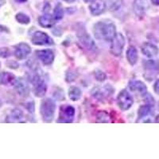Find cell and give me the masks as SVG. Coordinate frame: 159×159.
Segmentation results:
<instances>
[{"instance_id": "26", "label": "cell", "mask_w": 159, "mask_h": 159, "mask_svg": "<svg viewBox=\"0 0 159 159\" xmlns=\"http://www.w3.org/2000/svg\"><path fill=\"white\" fill-rule=\"evenodd\" d=\"M64 14H65V11H64L62 6L61 4H57L53 10V18H54V19L57 21L62 19L64 17Z\"/></svg>"}, {"instance_id": "19", "label": "cell", "mask_w": 159, "mask_h": 159, "mask_svg": "<svg viewBox=\"0 0 159 159\" xmlns=\"http://www.w3.org/2000/svg\"><path fill=\"white\" fill-rule=\"evenodd\" d=\"M55 19L53 16L50 15L49 14H45L44 15L38 18V23L41 26L44 28H51L54 25Z\"/></svg>"}, {"instance_id": "1", "label": "cell", "mask_w": 159, "mask_h": 159, "mask_svg": "<svg viewBox=\"0 0 159 159\" xmlns=\"http://www.w3.org/2000/svg\"><path fill=\"white\" fill-rule=\"evenodd\" d=\"M95 38L98 40L111 42L116 35V26L110 20H103L96 22L93 27Z\"/></svg>"}, {"instance_id": "16", "label": "cell", "mask_w": 159, "mask_h": 159, "mask_svg": "<svg viewBox=\"0 0 159 159\" xmlns=\"http://www.w3.org/2000/svg\"><path fill=\"white\" fill-rule=\"evenodd\" d=\"M129 89L130 91L139 92L141 96H145L147 94V88L143 82L140 80H131L129 83Z\"/></svg>"}, {"instance_id": "27", "label": "cell", "mask_w": 159, "mask_h": 159, "mask_svg": "<svg viewBox=\"0 0 159 159\" xmlns=\"http://www.w3.org/2000/svg\"><path fill=\"white\" fill-rule=\"evenodd\" d=\"M15 18L18 21L19 23L24 24V25H27L30 22V18L29 16L24 14V13H18L17 14L16 16H15Z\"/></svg>"}, {"instance_id": "25", "label": "cell", "mask_w": 159, "mask_h": 159, "mask_svg": "<svg viewBox=\"0 0 159 159\" xmlns=\"http://www.w3.org/2000/svg\"><path fill=\"white\" fill-rule=\"evenodd\" d=\"M96 122L102 123H110V116L107 112L104 111H99L96 116Z\"/></svg>"}, {"instance_id": "9", "label": "cell", "mask_w": 159, "mask_h": 159, "mask_svg": "<svg viewBox=\"0 0 159 159\" xmlns=\"http://www.w3.org/2000/svg\"><path fill=\"white\" fill-rule=\"evenodd\" d=\"M36 55L38 59L45 65H51L54 60V52L52 49H42V50H37Z\"/></svg>"}, {"instance_id": "22", "label": "cell", "mask_w": 159, "mask_h": 159, "mask_svg": "<svg viewBox=\"0 0 159 159\" xmlns=\"http://www.w3.org/2000/svg\"><path fill=\"white\" fill-rule=\"evenodd\" d=\"M123 0H105V6L110 11H116L121 7Z\"/></svg>"}, {"instance_id": "11", "label": "cell", "mask_w": 159, "mask_h": 159, "mask_svg": "<svg viewBox=\"0 0 159 159\" xmlns=\"http://www.w3.org/2000/svg\"><path fill=\"white\" fill-rule=\"evenodd\" d=\"M31 48L27 43L21 42L18 44L15 48V56L17 59L23 60L30 54Z\"/></svg>"}, {"instance_id": "6", "label": "cell", "mask_w": 159, "mask_h": 159, "mask_svg": "<svg viewBox=\"0 0 159 159\" xmlns=\"http://www.w3.org/2000/svg\"><path fill=\"white\" fill-rule=\"evenodd\" d=\"M126 40L124 36L122 34H116L111 41V52L116 57H119L123 53V48L125 46Z\"/></svg>"}, {"instance_id": "4", "label": "cell", "mask_w": 159, "mask_h": 159, "mask_svg": "<svg viewBox=\"0 0 159 159\" xmlns=\"http://www.w3.org/2000/svg\"><path fill=\"white\" fill-rule=\"evenodd\" d=\"M116 101H117L118 106L122 111L129 110L134 103L133 97L127 90H123L119 92Z\"/></svg>"}, {"instance_id": "13", "label": "cell", "mask_w": 159, "mask_h": 159, "mask_svg": "<svg viewBox=\"0 0 159 159\" xmlns=\"http://www.w3.org/2000/svg\"><path fill=\"white\" fill-rule=\"evenodd\" d=\"M17 92L21 96H27L30 94V87L27 81L23 78L16 80L15 84Z\"/></svg>"}, {"instance_id": "15", "label": "cell", "mask_w": 159, "mask_h": 159, "mask_svg": "<svg viewBox=\"0 0 159 159\" xmlns=\"http://www.w3.org/2000/svg\"><path fill=\"white\" fill-rule=\"evenodd\" d=\"M79 40L84 47L90 51H95L96 49V43L93 39L90 37V35L87 33H83L79 35Z\"/></svg>"}, {"instance_id": "10", "label": "cell", "mask_w": 159, "mask_h": 159, "mask_svg": "<svg viewBox=\"0 0 159 159\" xmlns=\"http://www.w3.org/2000/svg\"><path fill=\"white\" fill-rule=\"evenodd\" d=\"M150 7V0H134L133 4L134 12L138 17H143Z\"/></svg>"}, {"instance_id": "33", "label": "cell", "mask_w": 159, "mask_h": 159, "mask_svg": "<svg viewBox=\"0 0 159 159\" xmlns=\"http://www.w3.org/2000/svg\"><path fill=\"white\" fill-rule=\"evenodd\" d=\"M64 2H67V3H72V2H75V0H63Z\"/></svg>"}, {"instance_id": "20", "label": "cell", "mask_w": 159, "mask_h": 159, "mask_svg": "<svg viewBox=\"0 0 159 159\" xmlns=\"http://www.w3.org/2000/svg\"><path fill=\"white\" fill-rule=\"evenodd\" d=\"M127 59L129 64L131 65H134L138 61L139 59V53L138 50L134 46H130L127 51Z\"/></svg>"}, {"instance_id": "23", "label": "cell", "mask_w": 159, "mask_h": 159, "mask_svg": "<svg viewBox=\"0 0 159 159\" xmlns=\"http://www.w3.org/2000/svg\"><path fill=\"white\" fill-rule=\"evenodd\" d=\"M69 96L72 101H78L82 96V92L79 88L76 86H72L69 89Z\"/></svg>"}, {"instance_id": "30", "label": "cell", "mask_w": 159, "mask_h": 159, "mask_svg": "<svg viewBox=\"0 0 159 159\" xmlns=\"http://www.w3.org/2000/svg\"><path fill=\"white\" fill-rule=\"evenodd\" d=\"M26 105H27V106H26V109H27L30 113H33V112L34 111V102H29V103H27Z\"/></svg>"}, {"instance_id": "7", "label": "cell", "mask_w": 159, "mask_h": 159, "mask_svg": "<svg viewBox=\"0 0 159 159\" xmlns=\"http://www.w3.org/2000/svg\"><path fill=\"white\" fill-rule=\"evenodd\" d=\"M31 42L35 45H53V40L43 31H36L33 34Z\"/></svg>"}, {"instance_id": "36", "label": "cell", "mask_w": 159, "mask_h": 159, "mask_svg": "<svg viewBox=\"0 0 159 159\" xmlns=\"http://www.w3.org/2000/svg\"><path fill=\"white\" fill-rule=\"evenodd\" d=\"M155 123H159V115H157V117H156V119H155Z\"/></svg>"}, {"instance_id": "2", "label": "cell", "mask_w": 159, "mask_h": 159, "mask_svg": "<svg viewBox=\"0 0 159 159\" xmlns=\"http://www.w3.org/2000/svg\"><path fill=\"white\" fill-rule=\"evenodd\" d=\"M56 111V103L50 98L42 99L40 106V113L44 123H51Z\"/></svg>"}, {"instance_id": "18", "label": "cell", "mask_w": 159, "mask_h": 159, "mask_svg": "<svg viewBox=\"0 0 159 159\" xmlns=\"http://www.w3.org/2000/svg\"><path fill=\"white\" fill-rule=\"evenodd\" d=\"M16 81V77L13 73L8 72H2L0 73V84L14 85Z\"/></svg>"}, {"instance_id": "35", "label": "cell", "mask_w": 159, "mask_h": 159, "mask_svg": "<svg viewBox=\"0 0 159 159\" xmlns=\"http://www.w3.org/2000/svg\"><path fill=\"white\" fill-rule=\"evenodd\" d=\"M5 2H6L5 0H0V7H1L5 3Z\"/></svg>"}, {"instance_id": "3", "label": "cell", "mask_w": 159, "mask_h": 159, "mask_svg": "<svg viewBox=\"0 0 159 159\" xmlns=\"http://www.w3.org/2000/svg\"><path fill=\"white\" fill-rule=\"evenodd\" d=\"M31 83L33 84V92L35 96L38 97L45 96L47 91V85L42 76L39 74H35L31 79Z\"/></svg>"}, {"instance_id": "34", "label": "cell", "mask_w": 159, "mask_h": 159, "mask_svg": "<svg viewBox=\"0 0 159 159\" xmlns=\"http://www.w3.org/2000/svg\"><path fill=\"white\" fill-rule=\"evenodd\" d=\"M85 2H87V3H92V2H95L96 0H84Z\"/></svg>"}, {"instance_id": "17", "label": "cell", "mask_w": 159, "mask_h": 159, "mask_svg": "<svg viewBox=\"0 0 159 159\" xmlns=\"http://www.w3.org/2000/svg\"><path fill=\"white\" fill-rule=\"evenodd\" d=\"M89 9L92 15L98 16L103 13V11L106 9L105 2H103V0H96L95 2L91 3V5L89 6Z\"/></svg>"}, {"instance_id": "5", "label": "cell", "mask_w": 159, "mask_h": 159, "mask_svg": "<svg viewBox=\"0 0 159 159\" xmlns=\"http://www.w3.org/2000/svg\"><path fill=\"white\" fill-rule=\"evenodd\" d=\"M114 92V89L111 85L106 84L102 87H95L92 90V95L99 101L107 99Z\"/></svg>"}, {"instance_id": "28", "label": "cell", "mask_w": 159, "mask_h": 159, "mask_svg": "<svg viewBox=\"0 0 159 159\" xmlns=\"http://www.w3.org/2000/svg\"><path fill=\"white\" fill-rule=\"evenodd\" d=\"M94 76L96 80H98V81L99 82L104 81L105 80L107 79V76H106V74H105L103 71L100 70V69H96V70H95Z\"/></svg>"}, {"instance_id": "14", "label": "cell", "mask_w": 159, "mask_h": 159, "mask_svg": "<svg viewBox=\"0 0 159 159\" xmlns=\"http://www.w3.org/2000/svg\"><path fill=\"white\" fill-rule=\"evenodd\" d=\"M145 69H146V74L148 75V76H147V79H152L158 74L159 65L157 62L150 60L145 63Z\"/></svg>"}, {"instance_id": "29", "label": "cell", "mask_w": 159, "mask_h": 159, "mask_svg": "<svg viewBox=\"0 0 159 159\" xmlns=\"http://www.w3.org/2000/svg\"><path fill=\"white\" fill-rule=\"evenodd\" d=\"M11 55V50L7 47L0 48V57L1 58H7Z\"/></svg>"}, {"instance_id": "31", "label": "cell", "mask_w": 159, "mask_h": 159, "mask_svg": "<svg viewBox=\"0 0 159 159\" xmlns=\"http://www.w3.org/2000/svg\"><path fill=\"white\" fill-rule=\"evenodd\" d=\"M154 90L157 94H159V79L157 80L155 83H154Z\"/></svg>"}, {"instance_id": "21", "label": "cell", "mask_w": 159, "mask_h": 159, "mask_svg": "<svg viewBox=\"0 0 159 159\" xmlns=\"http://www.w3.org/2000/svg\"><path fill=\"white\" fill-rule=\"evenodd\" d=\"M23 119V113L20 109H14L7 117V122L8 123H16V122H22L21 119Z\"/></svg>"}, {"instance_id": "8", "label": "cell", "mask_w": 159, "mask_h": 159, "mask_svg": "<svg viewBox=\"0 0 159 159\" xmlns=\"http://www.w3.org/2000/svg\"><path fill=\"white\" fill-rule=\"evenodd\" d=\"M75 116V108L71 105L62 106L60 112V117L57 123H72Z\"/></svg>"}, {"instance_id": "39", "label": "cell", "mask_w": 159, "mask_h": 159, "mask_svg": "<svg viewBox=\"0 0 159 159\" xmlns=\"http://www.w3.org/2000/svg\"><path fill=\"white\" fill-rule=\"evenodd\" d=\"M158 108H159V103H158Z\"/></svg>"}, {"instance_id": "32", "label": "cell", "mask_w": 159, "mask_h": 159, "mask_svg": "<svg viewBox=\"0 0 159 159\" xmlns=\"http://www.w3.org/2000/svg\"><path fill=\"white\" fill-rule=\"evenodd\" d=\"M152 2H153L154 4H155V5L159 6V0H152Z\"/></svg>"}, {"instance_id": "37", "label": "cell", "mask_w": 159, "mask_h": 159, "mask_svg": "<svg viewBox=\"0 0 159 159\" xmlns=\"http://www.w3.org/2000/svg\"><path fill=\"white\" fill-rule=\"evenodd\" d=\"M16 1L18 2H26L27 0H16Z\"/></svg>"}, {"instance_id": "24", "label": "cell", "mask_w": 159, "mask_h": 159, "mask_svg": "<svg viewBox=\"0 0 159 159\" xmlns=\"http://www.w3.org/2000/svg\"><path fill=\"white\" fill-rule=\"evenodd\" d=\"M152 109L150 105H143L139 107L138 111V118L139 119H143L144 117H147V116L151 114Z\"/></svg>"}, {"instance_id": "38", "label": "cell", "mask_w": 159, "mask_h": 159, "mask_svg": "<svg viewBox=\"0 0 159 159\" xmlns=\"http://www.w3.org/2000/svg\"><path fill=\"white\" fill-rule=\"evenodd\" d=\"M2 106V102H1V100H0V107Z\"/></svg>"}, {"instance_id": "12", "label": "cell", "mask_w": 159, "mask_h": 159, "mask_svg": "<svg viewBox=\"0 0 159 159\" xmlns=\"http://www.w3.org/2000/svg\"><path fill=\"white\" fill-rule=\"evenodd\" d=\"M142 52L143 55L147 57L152 58L157 56L158 54V48L157 47V45L154 44L150 43V42H144L142 45L141 47Z\"/></svg>"}]
</instances>
